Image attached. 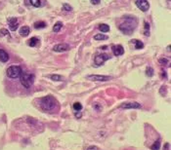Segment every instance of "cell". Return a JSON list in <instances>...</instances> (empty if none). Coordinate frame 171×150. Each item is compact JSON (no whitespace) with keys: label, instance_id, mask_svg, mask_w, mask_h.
<instances>
[{"label":"cell","instance_id":"cell-1","mask_svg":"<svg viewBox=\"0 0 171 150\" xmlns=\"http://www.w3.org/2000/svg\"><path fill=\"white\" fill-rule=\"evenodd\" d=\"M136 27H137V21L135 18L131 16H126L124 17V21H122V23L119 24L118 28H119V30L122 33L130 35L135 30Z\"/></svg>","mask_w":171,"mask_h":150},{"label":"cell","instance_id":"cell-2","mask_svg":"<svg viewBox=\"0 0 171 150\" xmlns=\"http://www.w3.org/2000/svg\"><path fill=\"white\" fill-rule=\"evenodd\" d=\"M40 106L45 111H50L56 106V100L52 96L44 97L40 100Z\"/></svg>","mask_w":171,"mask_h":150},{"label":"cell","instance_id":"cell-3","mask_svg":"<svg viewBox=\"0 0 171 150\" xmlns=\"http://www.w3.org/2000/svg\"><path fill=\"white\" fill-rule=\"evenodd\" d=\"M20 80L21 83L25 88H31L32 86L33 82H34V75L31 74V73H28V72H22V74L20 75Z\"/></svg>","mask_w":171,"mask_h":150},{"label":"cell","instance_id":"cell-4","mask_svg":"<svg viewBox=\"0 0 171 150\" xmlns=\"http://www.w3.org/2000/svg\"><path fill=\"white\" fill-rule=\"evenodd\" d=\"M22 70L21 67H19V65H11L10 67H8L7 69V76H8L9 78H12V79H16V78H19L20 77V75L22 74Z\"/></svg>","mask_w":171,"mask_h":150},{"label":"cell","instance_id":"cell-5","mask_svg":"<svg viewBox=\"0 0 171 150\" xmlns=\"http://www.w3.org/2000/svg\"><path fill=\"white\" fill-rule=\"evenodd\" d=\"M109 58H110V57L105 53L99 54L95 57V64L97 65V67H100V65H102L105 61H107L108 60H109Z\"/></svg>","mask_w":171,"mask_h":150},{"label":"cell","instance_id":"cell-6","mask_svg":"<svg viewBox=\"0 0 171 150\" xmlns=\"http://www.w3.org/2000/svg\"><path fill=\"white\" fill-rule=\"evenodd\" d=\"M136 5L143 12H147L150 8V4L147 0H136Z\"/></svg>","mask_w":171,"mask_h":150},{"label":"cell","instance_id":"cell-7","mask_svg":"<svg viewBox=\"0 0 171 150\" xmlns=\"http://www.w3.org/2000/svg\"><path fill=\"white\" fill-rule=\"evenodd\" d=\"M120 108L123 109H140L141 104L138 102H125L120 105Z\"/></svg>","mask_w":171,"mask_h":150},{"label":"cell","instance_id":"cell-8","mask_svg":"<svg viewBox=\"0 0 171 150\" xmlns=\"http://www.w3.org/2000/svg\"><path fill=\"white\" fill-rule=\"evenodd\" d=\"M89 80H93V81H109V80L111 79V77L110 76H105V75H89L87 77Z\"/></svg>","mask_w":171,"mask_h":150},{"label":"cell","instance_id":"cell-9","mask_svg":"<svg viewBox=\"0 0 171 150\" xmlns=\"http://www.w3.org/2000/svg\"><path fill=\"white\" fill-rule=\"evenodd\" d=\"M68 50H69V45L66 43L57 44V45L53 47V51H55V52H65V51Z\"/></svg>","mask_w":171,"mask_h":150},{"label":"cell","instance_id":"cell-10","mask_svg":"<svg viewBox=\"0 0 171 150\" xmlns=\"http://www.w3.org/2000/svg\"><path fill=\"white\" fill-rule=\"evenodd\" d=\"M111 50H113L114 55L116 57L121 56V55L124 54V49L121 45H114L113 47H111Z\"/></svg>","mask_w":171,"mask_h":150},{"label":"cell","instance_id":"cell-11","mask_svg":"<svg viewBox=\"0 0 171 150\" xmlns=\"http://www.w3.org/2000/svg\"><path fill=\"white\" fill-rule=\"evenodd\" d=\"M8 24H9V27L12 31H15L19 27V21L16 18H11V19L8 20Z\"/></svg>","mask_w":171,"mask_h":150},{"label":"cell","instance_id":"cell-12","mask_svg":"<svg viewBox=\"0 0 171 150\" xmlns=\"http://www.w3.org/2000/svg\"><path fill=\"white\" fill-rule=\"evenodd\" d=\"M8 60H9V55L7 54L6 51L0 49V61L2 63H6V61H8Z\"/></svg>","mask_w":171,"mask_h":150},{"label":"cell","instance_id":"cell-13","mask_svg":"<svg viewBox=\"0 0 171 150\" xmlns=\"http://www.w3.org/2000/svg\"><path fill=\"white\" fill-rule=\"evenodd\" d=\"M29 31H31V29H29L28 27H27V25H25V27H22L20 28V34L22 36H28L29 34Z\"/></svg>","mask_w":171,"mask_h":150},{"label":"cell","instance_id":"cell-14","mask_svg":"<svg viewBox=\"0 0 171 150\" xmlns=\"http://www.w3.org/2000/svg\"><path fill=\"white\" fill-rule=\"evenodd\" d=\"M28 44L29 47H35L37 44H39V39L36 37H32L28 41Z\"/></svg>","mask_w":171,"mask_h":150},{"label":"cell","instance_id":"cell-15","mask_svg":"<svg viewBox=\"0 0 171 150\" xmlns=\"http://www.w3.org/2000/svg\"><path fill=\"white\" fill-rule=\"evenodd\" d=\"M46 27V24L44 23V21H36V23L34 24V28L36 29H40V28H44Z\"/></svg>","mask_w":171,"mask_h":150},{"label":"cell","instance_id":"cell-16","mask_svg":"<svg viewBox=\"0 0 171 150\" xmlns=\"http://www.w3.org/2000/svg\"><path fill=\"white\" fill-rule=\"evenodd\" d=\"M63 27V24L61 21H58V23H56L55 25L53 27V31L54 32H59L61 30V28Z\"/></svg>","mask_w":171,"mask_h":150},{"label":"cell","instance_id":"cell-17","mask_svg":"<svg viewBox=\"0 0 171 150\" xmlns=\"http://www.w3.org/2000/svg\"><path fill=\"white\" fill-rule=\"evenodd\" d=\"M99 29L102 32H109L110 31V27L108 24H103L99 25Z\"/></svg>","mask_w":171,"mask_h":150},{"label":"cell","instance_id":"cell-18","mask_svg":"<svg viewBox=\"0 0 171 150\" xmlns=\"http://www.w3.org/2000/svg\"><path fill=\"white\" fill-rule=\"evenodd\" d=\"M108 38V36L107 35H104V34H96L94 36V39L95 40H107Z\"/></svg>","mask_w":171,"mask_h":150},{"label":"cell","instance_id":"cell-19","mask_svg":"<svg viewBox=\"0 0 171 150\" xmlns=\"http://www.w3.org/2000/svg\"><path fill=\"white\" fill-rule=\"evenodd\" d=\"M134 43H135V49H142L144 47L143 42L140 41V40H135Z\"/></svg>","mask_w":171,"mask_h":150},{"label":"cell","instance_id":"cell-20","mask_svg":"<svg viewBox=\"0 0 171 150\" xmlns=\"http://www.w3.org/2000/svg\"><path fill=\"white\" fill-rule=\"evenodd\" d=\"M151 148H152V150H159V148H161V141L157 140L153 145H152Z\"/></svg>","mask_w":171,"mask_h":150},{"label":"cell","instance_id":"cell-21","mask_svg":"<svg viewBox=\"0 0 171 150\" xmlns=\"http://www.w3.org/2000/svg\"><path fill=\"white\" fill-rule=\"evenodd\" d=\"M29 2H31V4L34 7L41 6V1H40V0H29Z\"/></svg>","mask_w":171,"mask_h":150},{"label":"cell","instance_id":"cell-22","mask_svg":"<svg viewBox=\"0 0 171 150\" xmlns=\"http://www.w3.org/2000/svg\"><path fill=\"white\" fill-rule=\"evenodd\" d=\"M145 35L149 36L150 35V24H149L147 21H145Z\"/></svg>","mask_w":171,"mask_h":150},{"label":"cell","instance_id":"cell-23","mask_svg":"<svg viewBox=\"0 0 171 150\" xmlns=\"http://www.w3.org/2000/svg\"><path fill=\"white\" fill-rule=\"evenodd\" d=\"M73 109L76 111H79L82 109V105H81V103H79V102H74L73 103Z\"/></svg>","mask_w":171,"mask_h":150},{"label":"cell","instance_id":"cell-24","mask_svg":"<svg viewBox=\"0 0 171 150\" xmlns=\"http://www.w3.org/2000/svg\"><path fill=\"white\" fill-rule=\"evenodd\" d=\"M0 36H10L9 31L6 28H1L0 29Z\"/></svg>","mask_w":171,"mask_h":150},{"label":"cell","instance_id":"cell-25","mask_svg":"<svg viewBox=\"0 0 171 150\" xmlns=\"http://www.w3.org/2000/svg\"><path fill=\"white\" fill-rule=\"evenodd\" d=\"M146 75L147 76H150V77H151V76H153L154 75V69L152 68V67H147V69H146Z\"/></svg>","mask_w":171,"mask_h":150},{"label":"cell","instance_id":"cell-26","mask_svg":"<svg viewBox=\"0 0 171 150\" xmlns=\"http://www.w3.org/2000/svg\"><path fill=\"white\" fill-rule=\"evenodd\" d=\"M51 79L54 80V81H60V80H62L63 78H62V76H60V75L53 74V75H51Z\"/></svg>","mask_w":171,"mask_h":150},{"label":"cell","instance_id":"cell-27","mask_svg":"<svg viewBox=\"0 0 171 150\" xmlns=\"http://www.w3.org/2000/svg\"><path fill=\"white\" fill-rule=\"evenodd\" d=\"M63 9H64L65 11H72V6L69 5V4H64V6H63Z\"/></svg>","mask_w":171,"mask_h":150},{"label":"cell","instance_id":"cell-28","mask_svg":"<svg viewBox=\"0 0 171 150\" xmlns=\"http://www.w3.org/2000/svg\"><path fill=\"white\" fill-rule=\"evenodd\" d=\"M167 63H168V60H167L166 58H159V64H166Z\"/></svg>","mask_w":171,"mask_h":150},{"label":"cell","instance_id":"cell-29","mask_svg":"<svg viewBox=\"0 0 171 150\" xmlns=\"http://www.w3.org/2000/svg\"><path fill=\"white\" fill-rule=\"evenodd\" d=\"M90 2L92 3L93 5H97V4H99L100 2H101V0H90Z\"/></svg>","mask_w":171,"mask_h":150},{"label":"cell","instance_id":"cell-30","mask_svg":"<svg viewBox=\"0 0 171 150\" xmlns=\"http://www.w3.org/2000/svg\"><path fill=\"white\" fill-rule=\"evenodd\" d=\"M86 150H100L97 146H90V147H88Z\"/></svg>","mask_w":171,"mask_h":150},{"label":"cell","instance_id":"cell-31","mask_svg":"<svg viewBox=\"0 0 171 150\" xmlns=\"http://www.w3.org/2000/svg\"><path fill=\"white\" fill-rule=\"evenodd\" d=\"M75 117H76V118H80L81 114H80V113H75Z\"/></svg>","mask_w":171,"mask_h":150},{"label":"cell","instance_id":"cell-32","mask_svg":"<svg viewBox=\"0 0 171 150\" xmlns=\"http://www.w3.org/2000/svg\"><path fill=\"white\" fill-rule=\"evenodd\" d=\"M168 147H169V143H166L165 146H164V150H167V149H168Z\"/></svg>","mask_w":171,"mask_h":150}]
</instances>
